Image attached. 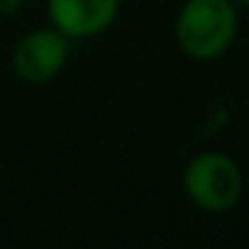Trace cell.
<instances>
[{"instance_id": "6da1fadb", "label": "cell", "mask_w": 249, "mask_h": 249, "mask_svg": "<svg viewBox=\"0 0 249 249\" xmlns=\"http://www.w3.org/2000/svg\"><path fill=\"white\" fill-rule=\"evenodd\" d=\"M174 38L188 59H220L238 38L236 0H185L174 17Z\"/></svg>"}, {"instance_id": "7a4b0ae2", "label": "cell", "mask_w": 249, "mask_h": 249, "mask_svg": "<svg viewBox=\"0 0 249 249\" xmlns=\"http://www.w3.org/2000/svg\"><path fill=\"white\" fill-rule=\"evenodd\" d=\"M182 190L196 209L206 214H225L236 209L244 196V172L228 153L201 150L185 163Z\"/></svg>"}, {"instance_id": "3957f363", "label": "cell", "mask_w": 249, "mask_h": 249, "mask_svg": "<svg viewBox=\"0 0 249 249\" xmlns=\"http://www.w3.org/2000/svg\"><path fill=\"white\" fill-rule=\"evenodd\" d=\"M72 40L56 27H35L17 40L11 51V70L22 83L43 86L59 78L67 67Z\"/></svg>"}, {"instance_id": "277c9868", "label": "cell", "mask_w": 249, "mask_h": 249, "mask_svg": "<svg viewBox=\"0 0 249 249\" xmlns=\"http://www.w3.org/2000/svg\"><path fill=\"white\" fill-rule=\"evenodd\" d=\"M49 24L75 40L105 35L121 14V0H46Z\"/></svg>"}, {"instance_id": "5b68a950", "label": "cell", "mask_w": 249, "mask_h": 249, "mask_svg": "<svg viewBox=\"0 0 249 249\" xmlns=\"http://www.w3.org/2000/svg\"><path fill=\"white\" fill-rule=\"evenodd\" d=\"M27 0H0V17H14L24 8Z\"/></svg>"}, {"instance_id": "8992f818", "label": "cell", "mask_w": 249, "mask_h": 249, "mask_svg": "<svg viewBox=\"0 0 249 249\" xmlns=\"http://www.w3.org/2000/svg\"><path fill=\"white\" fill-rule=\"evenodd\" d=\"M236 3H238V6H247L249 8V0H236Z\"/></svg>"}]
</instances>
